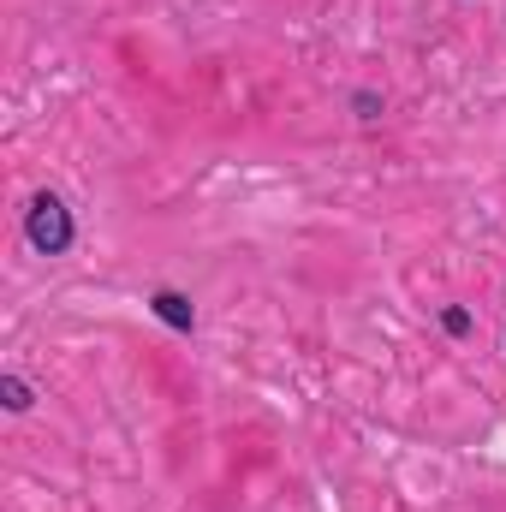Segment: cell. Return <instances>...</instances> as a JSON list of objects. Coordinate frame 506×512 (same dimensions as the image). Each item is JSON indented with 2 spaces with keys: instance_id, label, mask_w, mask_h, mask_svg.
Returning <instances> with one entry per match:
<instances>
[{
  "instance_id": "cell-1",
  "label": "cell",
  "mask_w": 506,
  "mask_h": 512,
  "mask_svg": "<svg viewBox=\"0 0 506 512\" xmlns=\"http://www.w3.org/2000/svg\"><path fill=\"white\" fill-rule=\"evenodd\" d=\"M24 245L36 256H66L78 245V215H72V203L54 191V185H42V191H30L24 197Z\"/></svg>"
},
{
  "instance_id": "cell-2",
  "label": "cell",
  "mask_w": 506,
  "mask_h": 512,
  "mask_svg": "<svg viewBox=\"0 0 506 512\" xmlns=\"http://www.w3.org/2000/svg\"><path fill=\"white\" fill-rule=\"evenodd\" d=\"M143 310H149L161 328H173V334H197V304H191V292H179V286H155V292L143 298Z\"/></svg>"
},
{
  "instance_id": "cell-3",
  "label": "cell",
  "mask_w": 506,
  "mask_h": 512,
  "mask_svg": "<svg viewBox=\"0 0 506 512\" xmlns=\"http://www.w3.org/2000/svg\"><path fill=\"white\" fill-rule=\"evenodd\" d=\"M0 405H6V417H30L36 411V382L18 376V370H0Z\"/></svg>"
},
{
  "instance_id": "cell-4",
  "label": "cell",
  "mask_w": 506,
  "mask_h": 512,
  "mask_svg": "<svg viewBox=\"0 0 506 512\" xmlns=\"http://www.w3.org/2000/svg\"><path fill=\"white\" fill-rule=\"evenodd\" d=\"M435 322H441V334H447L453 346H465V340H477V316H471L465 304H441V310H435Z\"/></svg>"
},
{
  "instance_id": "cell-5",
  "label": "cell",
  "mask_w": 506,
  "mask_h": 512,
  "mask_svg": "<svg viewBox=\"0 0 506 512\" xmlns=\"http://www.w3.org/2000/svg\"><path fill=\"white\" fill-rule=\"evenodd\" d=\"M352 114H358L364 126H376L381 114H387V96H381V90H352Z\"/></svg>"
},
{
  "instance_id": "cell-6",
  "label": "cell",
  "mask_w": 506,
  "mask_h": 512,
  "mask_svg": "<svg viewBox=\"0 0 506 512\" xmlns=\"http://www.w3.org/2000/svg\"><path fill=\"white\" fill-rule=\"evenodd\" d=\"M501 346H506V334H501Z\"/></svg>"
}]
</instances>
